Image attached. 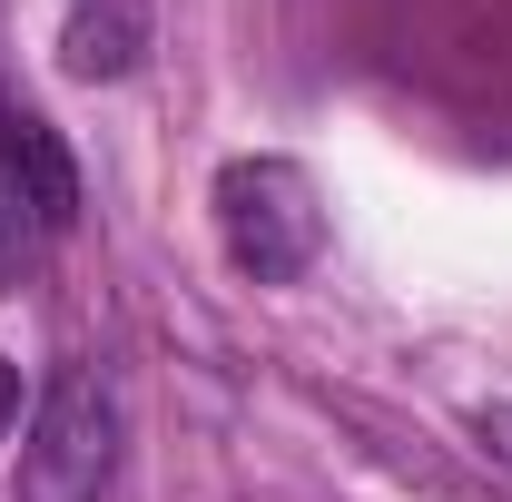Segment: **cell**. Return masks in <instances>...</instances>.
Returning a JSON list of instances; mask_svg holds the SVG:
<instances>
[{"label":"cell","instance_id":"6da1fadb","mask_svg":"<svg viewBox=\"0 0 512 502\" xmlns=\"http://www.w3.org/2000/svg\"><path fill=\"white\" fill-rule=\"evenodd\" d=\"M207 207H217V247H227L237 276H256V286L316 276L325 197H316V178H306L296 158H227L217 188H207Z\"/></svg>","mask_w":512,"mask_h":502},{"label":"cell","instance_id":"7a4b0ae2","mask_svg":"<svg viewBox=\"0 0 512 502\" xmlns=\"http://www.w3.org/2000/svg\"><path fill=\"white\" fill-rule=\"evenodd\" d=\"M119 473V384L109 365H60L20 434V502H99Z\"/></svg>","mask_w":512,"mask_h":502},{"label":"cell","instance_id":"3957f363","mask_svg":"<svg viewBox=\"0 0 512 502\" xmlns=\"http://www.w3.org/2000/svg\"><path fill=\"white\" fill-rule=\"evenodd\" d=\"M0 188L40 237L79 227V158H69V138L40 109H0Z\"/></svg>","mask_w":512,"mask_h":502},{"label":"cell","instance_id":"277c9868","mask_svg":"<svg viewBox=\"0 0 512 502\" xmlns=\"http://www.w3.org/2000/svg\"><path fill=\"white\" fill-rule=\"evenodd\" d=\"M148 50V10L138 0H79L60 30V69L69 79H128Z\"/></svg>","mask_w":512,"mask_h":502},{"label":"cell","instance_id":"5b68a950","mask_svg":"<svg viewBox=\"0 0 512 502\" xmlns=\"http://www.w3.org/2000/svg\"><path fill=\"white\" fill-rule=\"evenodd\" d=\"M473 443H483L493 463H512V404H483V414H473Z\"/></svg>","mask_w":512,"mask_h":502},{"label":"cell","instance_id":"8992f818","mask_svg":"<svg viewBox=\"0 0 512 502\" xmlns=\"http://www.w3.org/2000/svg\"><path fill=\"white\" fill-rule=\"evenodd\" d=\"M10 424H20V365L0 355V434H10Z\"/></svg>","mask_w":512,"mask_h":502},{"label":"cell","instance_id":"52a82bcc","mask_svg":"<svg viewBox=\"0 0 512 502\" xmlns=\"http://www.w3.org/2000/svg\"><path fill=\"white\" fill-rule=\"evenodd\" d=\"M10 237H20V207H10V188H0V286H10Z\"/></svg>","mask_w":512,"mask_h":502}]
</instances>
